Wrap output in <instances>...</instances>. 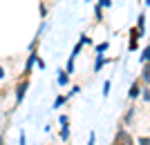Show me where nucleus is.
<instances>
[{
    "mask_svg": "<svg viewBox=\"0 0 150 145\" xmlns=\"http://www.w3.org/2000/svg\"><path fill=\"white\" fill-rule=\"evenodd\" d=\"M108 94H110V81L103 83V96H108Z\"/></svg>",
    "mask_w": 150,
    "mask_h": 145,
    "instance_id": "16",
    "label": "nucleus"
},
{
    "mask_svg": "<svg viewBox=\"0 0 150 145\" xmlns=\"http://www.w3.org/2000/svg\"><path fill=\"white\" fill-rule=\"evenodd\" d=\"M139 92H141V83L134 81V83H132V87H130V92H128V98H130V101H134V98L139 96Z\"/></svg>",
    "mask_w": 150,
    "mask_h": 145,
    "instance_id": "5",
    "label": "nucleus"
},
{
    "mask_svg": "<svg viewBox=\"0 0 150 145\" xmlns=\"http://www.w3.org/2000/svg\"><path fill=\"white\" fill-rule=\"evenodd\" d=\"M137 29L141 34H146V11H141L139 13V20H137Z\"/></svg>",
    "mask_w": 150,
    "mask_h": 145,
    "instance_id": "6",
    "label": "nucleus"
},
{
    "mask_svg": "<svg viewBox=\"0 0 150 145\" xmlns=\"http://www.w3.org/2000/svg\"><path fill=\"white\" fill-rule=\"evenodd\" d=\"M139 2H141V0H139Z\"/></svg>",
    "mask_w": 150,
    "mask_h": 145,
    "instance_id": "24",
    "label": "nucleus"
},
{
    "mask_svg": "<svg viewBox=\"0 0 150 145\" xmlns=\"http://www.w3.org/2000/svg\"><path fill=\"white\" fill-rule=\"evenodd\" d=\"M139 145H150V139L148 136H141V139H139Z\"/></svg>",
    "mask_w": 150,
    "mask_h": 145,
    "instance_id": "19",
    "label": "nucleus"
},
{
    "mask_svg": "<svg viewBox=\"0 0 150 145\" xmlns=\"http://www.w3.org/2000/svg\"><path fill=\"white\" fill-rule=\"evenodd\" d=\"M20 145H27L25 143V132H20Z\"/></svg>",
    "mask_w": 150,
    "mask_h": 145,
    "instance_id": "22",
    "label": "nucleus"
},
{
    "mask_svg": "<svg viewBox=\"0 0 150 145\" xmlns=\"http://www.w3.org/2000/svg\"><path fill=\"white\" fill-rule=\"evenodd\" d=\"M67 101H69L67 96H56V101H54V109L63 107V105H65V103H67Z\"/></svg>",
    "mask_w": 150,
    "mask_h": 145,
    "instance_id": "10",
    "label": "nucleus"
},
{
    "mask_svg": "<svg viewBox=\"0 0 150 145\" xmlns=\"http://www.w3.org/2000/svg\"><path fill=\"white\" fill-rule=\"evenodd\" d=\"M43 2H47V0H43Z\"/></svg>",
    "mask_w": 150,
    "mask_h": 145,
    "instance_id": "23",
    "label": "nucleus"
},
{
    "mask_svg": "<svg viewBox=\"0 0 150 145\" xmlns=\"http://www.w3.org/2000/svg\"><path fill=\"white\" fill-rule=\"evenodd\" d=\"M27 89H29V76H23L20 78V83L16 85V105H20L23 103V98H25Z\"/></svg>",
    "mask_w": 150,
    "mask_h": 145,
    "instance_id": "1",
    "label": "nucleus"
},
{
    "mask_svg": "<svg viewBox=\"0 0 150 145\" xmlns=\"http://www.w3.org/2000/svg\"><path fill=\"white\" fill-rule=\"evenodd\" d=\"M112 5V0H99V7H110Z\"/></svg>",
    "mask_w": 150,
    "mask_h": 145,
    "instance_id": "20",
    "label": "nucleus"
},
{
    "mask_svg": "<svg viewBox=\"0 0 150 145\" xmlns=\"http://www.w3.org/2000/svg\"><path fill=\"white\" fill-rule=\"evenodd\" d=\"M148 76H150V69H148V65L144 63V69H141V81H144L146 85H148Z\"/></svg>",
    "mask_w": 150,
    "mask_h": 145,
    "instance_id": "12",
    "label": "nucleus"
},
{
    "mask_svg": "<svg viewBox=\"0 0 150 145\" xmlns=\"http://www.w3.org/2000/svg\"><path fill=\"white\" fill-rule=\"evenodd\" d=\"M148 85H146V83H144V85H141V92H139V94H141V98H144V103H146V105H148V101H150V92H148Z\"/></svg>",
    "mask_w": 150,
    "mask_h": 145,
    "instance_id": "8",
    "label": "nucleus"
},
{
    "mask_svg": "<svg viewBox=\"0 0 150 145\" xmlns=\"http://www.w3.org/2000/svg\"><path fill=\"white\" fill-rule=\"evenodd\" d=\"M148 60V47H144V51H141V63H146Z\"/></svg>",
    "mask_w": 150,
    "mask_h": 145,
    "instance_id": "18",
    "label": "nucleus"
},
{
    "mask_svg": "<svg viewBox=\"0 0 150 145\" xmlns=\"http://www.w3.org/2000/svg\"><path fill=\"white\" fill-rule=\"evenodd\" d=\"M40 18H47V5L40 0Z\"/></svg>",
    "mask_w": 150,
    "mask_h": 145,
    "instance_id": "15",
    "label": "nucleus"
},
{
    "mask_svg": "<svg viewBox=\"0 0 150 145\" xmlns=\"http://www.w3.org/2000/svg\"><path fill=\"white\" fill-rule=\"evenodd\" d=\"M69 139V125L63 123V130H61V141H67Z\"/></svg>",
    "mask_w": 150,
    "mask_h": 145,
    "instance_id": "11",
    "label": "nucleus"
},
{
    "mask_svg": "<svg viewBox=\"0 0 150 145\" xmlns=\"http://www.w3.org/2000/svg\"><path fill=\"white\" fill-rule=\"evenodd\" d=\"M90 145H96V134H94V132L90 134Z\"/></svg>",
    "mask_w": 150,
    "mask_h": 145,
    "instance_id": "21",
    "label": "nucleus"
},
{
    "mask_svg": "<svg viewBox=\"0 0 150 145\" xmlns=\"http://www.w3.org/2000/svg\"><path fill=\"white\" fill-rule=\"evenodd\" d=\"M108 49V43H101V45H96V54H101V51H105Z\"/></svg>",
    "mask_w": 150,
    "mask_h": 145,
    "instance_id": "17",
    "label": "nucleus"
},
{
    "mask_svg": "<svg viewBox=\"0 0 150 145\" xmlns=\"http://www.w3.org/2000/svg\"><path fill=\"white\" fill-rule=\"evenodd\" d=\"M103 63H105V58H103V54H96V63H94V71H101Z\"/></svg>",
    "mask_w": 150,
    "mask_h": 145,
    "instance_id": "9",
    "label": "nucleus"
},
{
    "mask_svg": "<svg viewBox=\"0 0 150 145\" xmlns=\"http://www.w3.org/2000/svg\"><path fill=\"white\" fill-rule=\"evenodd\" d=\"M38 60V56H36V51L34 54H29V58H27V63H25V69H23V76H29L31 74V67H34V63Z\"/></svg>",
    "mask_w": 150,
    "mask_h": 145,
    "instance_id": "4",
    "label": "nucleus"
},
{
    "mask_svg": "<svg viewBox=\"0 0 150 145\" xmlns=\"http://www.w3.org/2000/svg\"><path fill=\"white\" fill-rule=\"evenodd\" d=\"M67 83H69V74H67L65 69H63L61 74H58V85H61V87H65Z\"/></svg>",
    "mask_w": 150,
    "mask_h": 145,
    "instance_id": "7",
    "label": "nucleus"
},
{
    "mask_svg": "<svg viewBox=\"0 0 150 145\" xmlns=\"http://www.w3.org/2000/svg\"><path fill=\"white\" fill-rule=\"evenodd\" d=\"M132 116H134V107L128 109V114H125V118H123V123H121V125H128V123L132 120Z\"/></svg>",
    "mask_w": 150,
    "mask_h": 145,
    "instance_id": "13",
    "label": "nucleus"
},
{
    "mask_svg": "<svg viewBox=\"0 0 150 145\" xmlns=\"http://www.w3.org/2000/svg\"><path fill=\"white\" fill-rule=\"evenodd\" d=\"M112 145H134L132 143V136L128 130H123V127H119V132H117V136H114Z\"/></svg>",
    "mask_w": 150,
    "mask_h": 145,
    "instance_id": "2",
    "label": "nucleus"
},
{
    "mask_svg": "<svg viewBox=\"0 0 150 145\" xmlns=\"http://www.w3.org/2000/svg\"><path fill=\"white\" fill-rule=\"evenodd\" d=\"M94 18H96V20L101 22V18H103V7H99V5L94 7Z\"/></svg>",
    "mask_w": 150,
    "mask_h": 145,
    "instance_id": "14",
    "label": "nucleus"
},
{
    "mask_svg": "<svg viewBox=\"0 0 150 145\" xmlns=\"http://www.w3.org/2000/svg\"><path fill=\"white\" fill-rule=\"evenodd\" d=\"M141 36H144V34L139 32L137 27H132V29H130V47H128L130 51H137V47H139V45H137V40H139Z\"/></svg>",
    "mask_w": 150,
    "mask_h": 145,
    "instance_id": "3",
    "label": "nucleus"
}]
</instances>
